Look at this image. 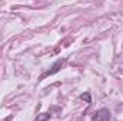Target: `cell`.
<instances>
[{
  "instance_id": "1",
  "label": "cell",
  "mask_w": 123,
  "mask_h": 121,
  "mask_svg": "<svg viewBox=\"0 0 123 121\" xmlns=\"http://www.w3.org/2000/svg\"><path fill=\"white\" fill-rule=\"evenodd\" d=\"M92 121H110V113L107 108H100L99 111L94 113L92 117Z\"/></svg>"
},
{
  "instance_id": "2",
  "label": "cell",
  "mask_w": 123,
  "mask_h": 121,
  "mask_svg": "<svg viewBox=\"0 0 123 121\" xmlns=\"http://www.w3.org/2000/svg\"><path fill=\"white\" fill-rule=\"evenodd\" d=\"M64 66V60H57L53 66H52V70H47L44 74H42V77H40V80H43V78H46L47 76H52V74H55V73H57L59 70H60L62 67Z\"/></svg>"
},
{
  "instance_id": "3",
  "label": "cell",
  "mask_w": 123,
  "mask_h": 121,
  "mask_svg": "<svg viewBox=\"0 0 123 121\" xmlns=\"http://www.w3.org/2000/svg\"><path fill=\"white\" fill-rule=\"evenodd\" d=\"M80 98H82V100H86L87 103H90V95H89L87 93H86V94H82V95H80Z\"/></svg>"
}]
</instances>
